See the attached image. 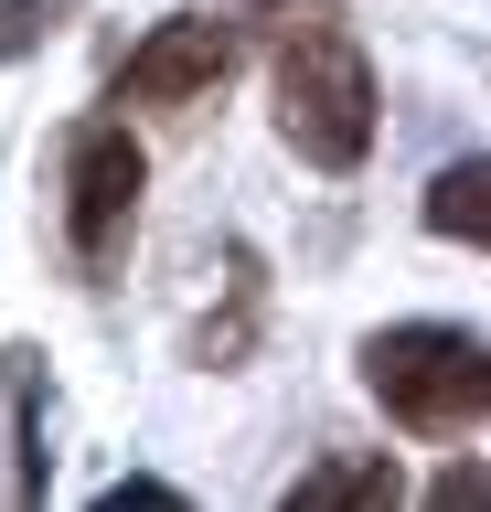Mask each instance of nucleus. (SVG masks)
<instances>
[{
	"label": "nucleus",
	"instance_id": "f257e3e1",
	"mask_svg": "<svg viewBox=\"0 0 491 512\" xmlns=\"http://www.w3.org/2000/svg\"><path fill=\"white\" fill-rule=\"evenodd\" d=\"M235 22L278 64V139L310 171H363V150H374V64H363L342 0H235Z\"/></svg>",
	"mask_w": 491,
	"mask_h": 512
},
{
	"label": "nucleus",
	"instance_id": "f03ea898",
	"mask_svg": "<svg viewBox=\"0 0 491 512\" xmlns=\"http://www.w3.org/2000/svg\"><path fill=\"white\" fill-rule=\"evenodd\" d=\"M363 384L406 438H470L491 416V342H470L449 320H395L363 342Z\"/></svg>",
	"mask_w": 491,
	"mask_h": 512
},
{
	"label": "nucleus",
	"instance_id": "7ed1b4c3",
	"mask_svg": "<svg viewBox=\"0 0 491 512\" xmlns=\"http://www.w3.org/2000/svg\"><path fill=\"white\" fill-rule=\"evenodd\" d=\"M139 192H150V160H139L129 118H75L65 128V256H75V278H118V256L139 235Z\"/></svg>",
	"mask_w": 491,
	"mask_h": 512
},
{
	"label": "nucleus",
	"instance_id": "20e7f679",
	"mask_svg": "<svg viewBox=\"0 0 491 512\" xmlns=\"http://www.w3.org/2000/svg\"><path fill=\"white\" fill-rule=\"evenodd\" d=\"M246 64V22L235 11H171L150 43H139L129 64H118V107H193V96H214Z\"/></svg>",
	"mask_w": 491,
	"mask_h": 512
},
{
	"label": "nucleus",
	"instance_id": "39448f33",
	"mask_svg": "<svg viewBox=\"0 0 491 512\" xmlns=\"http://www.w3.org/2000/svg\"><path fill=\"white\" fill-rule=\"evenodd\" d=\"M406 480H395L385 448H353V459H321V470L289 480V512H385Z\"/></svg>",
	"mask_w": 491,
	"mask_h": 512
},
{
	"label": "nucleus",
	"instance_id": "423d86ee",
	"mask_svg": "<svg viewBox=\"0 0 491 512\" xmlns=\"http://www.w3.org/2000/svg\"><path fill=\"white\" fill-rule=\"evenodd\" d=\"M427 235H449V246H481L491 256V160H449L438 182H427Z\"/></svg>",
	"mask_w": 491,
	"mask_h": 512
},
{
	"label": "nucleus",
	"instance_id": "0eeeda50",
	"mask_svg": "<svg viewBox=\"0 0 491 512\" xmlns=\"http://www.w3.org/2000/svg\"><path fill=\"white\" fill-rule=\"evenodd\" d=\"M65 11H75V0H0V54H33Z\"/></svg>",
	"mask_w": 491,
	"mask_h": 512
},
{
	"label": "nucleus",
	"instance_id": "6e6552de",
	"mask_svg": "<svg viewBox=\"0 0 491 512\" xmlns=\"http://www.w3.org/2000/svg\"><path fill=\"white\" fill-rule=\"evenodd\" d=\"M427 502H438V512H491V470H481V459H449V470L427 480Z\"/></svg>",
	"mask_w": 491,
	"mask_h": 512
}]
</instances>
